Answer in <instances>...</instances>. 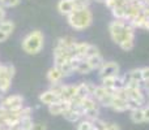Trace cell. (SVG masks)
<instances>
[{
	"mask_svg": "<svg viewBox=\"0 0 149 130\" xmlns=\"http://www.w3.org/2000/svg\"><path fill=\"white\" fill-rule=\"evenodd\" d=\"M135 31L136 29L126 20L114 18L109 23V34L111 41L118 44L123 51H131L135 47Z\"/></svg>",
	"mask_w": 149,
	"mask_h": 130,
	"instance_id": "6da1fadb",
	"label": "cell"
},
{
	"mask_svg": "<svg viewBox=\"0 0 149 130\" xmlns=\"http://www.w3.org/2000/svg\"><path fill=\"white\" fill-rule=\"evenodd\" d=\"M45 44H46L45 33L39 29H33L22 36L20 47L24 54L29 55V56H36L43 51Z\"/></svg>",
	"mask_w": 149,
	"mask_h": 130,
	"instance_id": "7a4b0ae2",
	"label": "cell"
},
{
	"mask_svg": "<svg viewBox=\"0 0 149 130\" xmlns=\"http://www.w3.org/2000/svg\"><path fill=\"white\" fill-rule=\"evenodd\" d=\"M68 26L74 31H85L93 23V12L90 7L74 10L65 17Z\"/></svg>",
	"mask_w": 149,
	"mask_h": 130,
	"instance_id": "3957f363",
	"label": "cell"
},
{
	"mask_svg": "<svg viewBox=\"0 0 149 130\" xmlns=\"http://www.w3.org/2000/svg\"><path fill=\"white\" fill-rule=\"evenodd\" d=\"M15 76L16 66L10 63H3V68L0 70V92L3 95L9 94Z\"/></svg>",
	"mask_w": 149,
	"mask_h": 130,
	"instance_id": "277c9868",
	"label": "cell"
},
{
	"mask_svg": "<svg viewBox=\"0 0 149 130\" xmlns=\"http://www.w3.org/2000/svg\"><path fill=\"white\" fill-rule=\"evenodd\" d=\"M90 3L92 1H88V0H59L56 3V10L59 12V14L67 17L74 10L90 7Z\"/></svg>",
	"mask_w": 149,
	"mask_h": 130,
	"instance_id": "5b68a950",
	"label": "cell"
},
{
	"mask_svg": "<svg viewBox=\"0 0 149 130\" xmlns=\"http://www.w3.org/2000/svg\"><path fill=\"white\" fill-rule=\"evenodd\" d=\"M0 107L4 111L17 112L25 107V98L21 94H7L0 99Z\"/></svg>",
	"mask_w": 149,
	"mask_h": 130,
	"instance_id": "8992f818",
	"label": "cell"
},
{
	"mask_svg": "<svg viewBox=\"0 0 149 130\" xmlns=\"http://www.w3.org/2000/svg\"><path fill=\"white\" fill-rule=\"evenodd\" d=\"M80 108H81L82 115H84L85 118L94 120V118L100 117L101 105L93 96H86L85 99H82L81 104H80Z\"/></svg>",
	"mask_w": 149,
	"mask_h": 130,
	"instance_id": "52a82bcc",
	"label": "cell"
},
{
	"mask_svg": "<svg viewBox=\"0 0 149 130\" xmlns=\"http://www.w3.org/2000/svg\"><path fill=\"white\" fill-rule=\"evenodd\" d=\"M97 72L100 79L106 78V77H115L120 76V66L115 61H105Z\"/></svg>",
	"mask_w": 149,
	"mask_h": 130,
	"instance_id": "ba28073f",
	"label": "cell"
},
{
	"mask_svg": "<svg viewBox=\"0 0 149 130\" xmlns=\"http://www.w3.org/2000/svg\"><path fill=\"white\" fill-rule=\"evenodd\" d=\"M110 108L115 112H127L130 111V103L123 95L119 92V90L116 91V94L114 95L113 102H111Z\"/></svg>",
	"mask_w": 149,
	"mask_h": 130,
	"instance_id": "9c48e42d",
	"label": "cell"
},
{
	"mask_svg": "<svg viewBox=\"0 0 149 130\" xmlns=\"http://www.w3.org/2000/svg\"><path fill=\"white\" fill-rule=\"evenodd\" d=\"M46 79L50 85H56V83H60V82H64L65 77H64V74H63V72L60 70L59 66L52 65L51 68H49V70H47Z\"/></svg>",
	"mask_w": 149,
	"mask_h": 130,
	"instance_id": "30bf717a",
	"label": "cell"
},
{
	"mask_svg": "<svg viewBox=\"0 0 149 130\" xmlns=\"http://www.w3.org/2000/svg\"><path fill=\"white\" fill-rule=\"evenodd\" d=\"M38 100H39V103H41L42 105H46V107H49V105L56 103L58 100H60V98H59V95H58L56 92L54 91V90L47 89V90H45V91H42L41 94H39Z\"/></svg>",
	"mask_w": 149,
	"mask_h": 130,
	"instance_id": "8fae6325",
	"label": "cell"
},
{
	"mask_svg": "<svg viewBox=\"0 0 149 130\" xmlns=\"http://www.w3.org/2000/svg\"><path fill=\"white\" fill-rule=\"evenodd\" d=\"M73 68H74V74H80V76H86L93 72V69L90 68L89 63L86 61V59H79L74 57L72 60Z\"/></svg>",
	"mask_w": 149,
	"mask_h": 130,
	"instance_id": "7c38bea8",
	"label": "cell"
},
{
	"mask_svg": "<svg viewBox=\"0 0 149 130\" xmlns=\"http://www.w3.org/2000/svg\"><path fill=\"white\" fill-rule=\"evenodd\" d=\"M63 117H64L68 122H72V124L76 122L77 124L81 118H84V115H82V111L80 107H73V105L70 104V108L63 113Z\"/></svg>",
	"mask_w": 149,
	"mask_h": 130,
	"instance_id": "4fadbf2b",
	"label": "cell"
},
{
	"mask_svg": "<svg viewBox=\"0 0 149 130\" xmlns=\"http://www.w3.org/2000/svg\"><path fill=\"white\" fill-rule=\"evenodd\" d=\"M122 77H123V81H124V83L126 85H128V83H141L143 85L141 68L131 69V70H128L127 73H124Z\"/></svg>",
	"mask_w": 149,
	"mask_h": 130,
	"instance_id": "5bb4252c",
	"label": "cell"
},
{
	"mask_svg": "<svg viewBox=\"0 0 149 130\" xmlns=\"http://www.w3.org/2000/svg\"><path fill=\"white\" fill-rule=\"evenodd\" d=\"M70 108V102H65V100H58L56 103L49 105L47 109L49 113L52 116H63V113Z\"/></svg>",
	"mask_w": 149,
	"mask_h": 130,
	"instance_id": "9a60e30c",
	"label": "cell"
},
{
	"mask_svg": "<svg viewBox=\"0 0 149 130\" xmlns=\"http://www.w3.org/2000/svg\"><path fill=\"white\" fill-rule=\"evenodd\" d=\"M76 43V39L73 38L72 35H64V36H60L55 41V47H60V48H67L72 51V47L73 44Z\"/></svg>",
	"mask_w": 149,
	"mask_h": 130,
	"instance_id": "2e32d148",
	"label": "cell"
},
{
	"mask_svg": "<svg viewBox=\"0 0 149 130\" xmlns=\"http://www.w3.org/2000/svg\"><path fill=\"white\" fill-rule=\"evenodd\" d=\"M93 124H94V129L95 130H120L118 124L115 122H106V121L101 120L100 117L94 118L93 120Z\"/></svg>",
	"mask_w": 149,
	"mask_h": 130,
	"instance_id": "e0dca14e",
	"label": "cell"
},
{
	"mask_svg": "<svg viewBox=\"0 0 149 130\" xmlns=\"http://www.w3.org/2000/svg\"><path fill=\"white\" fill-rule=\"evenodd\" d=\"M130 23H131L135 29H141V30L149 31V18L144 14V13L139 14L136 18H135V20H132Z\"/></svg>",
	"mask_w": 149,
	"mask_h": 130,
	"instance_id": "ac0fdd59",
	"label": "cell"
},
{
	"mask_svg": "<svg viewBox=\"0 0 149 130\" xmlns=\"http://www.w3.org/2000/svg\"><path fill=\"white\" fill-rule=\"evenodd\" d=\"M130 118L134 124H141L144 122V108L137 107L130 111Z\"/></svg>",
	"mask_w": 149,
	"mask_h": 130,
	"instance_id": "d6986e66",
	"label": "cell"
},
{
	"mask_svg": "<svg viewBox=\"0 0 149 130\" xmlns=\"http://www.w3.org/2000/svg\"><path fill=\"white\" fill-rule=\"evenodd\" d=\"M0 30L7 33V34H9V35L12 36V34L15 33V30H16V22L12 20V18L7 17L4 21L0 22Z\"/></svg>",
	"mask_w": 149,
	"mask_h": 130,
	"instance_id": "ffe728a7",
	"label": "cell"
},
{
	"mask_svg": "<svg viewBox=\"0 0 149 130\" xmlns=\"http://www.w3.org/2000/svg\"><path fill=\"white\" fill-rule=\"evenodd\" d=\"M86 61L89 63L90 68H92L93 70H98V69L102 66L103 63H105V60H103L102 55H101V54H97V55H93V56L88 57Z\"/></svg>",
	"mask_w": 149,
	"mask_h": 130,
	"instance_id": "44dd1931",
	"label": "cell"
},
{
	"mask_svg": "<svg viewBox=\"0 0 149 130\" xmlns=\"http://www.w3.org/2000/svg\"><path fill=\"white\" fill-rule=\"evenodd\" d=\"M36 121L33 120V116H25L21 118V121L18 122L17 126H20L22 130H33V125Z\"/></svg>",
	"mask_w": 149,
	"mask_h": 130,
	"instance_id": "7402d4cb",
	"label": "cell"
},
{
	"mask_svg": "<svg viewBox=\"0 0 149 130\" xmlns=\"http://www.w3.org/2000/svg\"><path fill=\"white\" fill-rule=\"evenodd\" d=\"M59 68H60V70L63 72V74H64L65 78H70V77H72L74 74V68H73L72 60H71V61L64 63V64H62Z\"/></svg>",
	"mask_w": 149,
	"mask_h": 130,
	"instance_id": "603a6c76",
	"label": "cell"
},
{
	"mask_svg": "<svg viewBox=\"0 0 149 130\" xmlns=\"http://www.w3.org/2000/svg\"><path fill=\"white\" fill-rule=\"evenodd\" d=\"M76 130H95L93 120H89V118H85V117L81 118V120L77 122Z\"/></svg>",
	"mask_w": 149,
	"mask_h": 130,
	"instance_id": "cb8c5ba5",
	"label": "cell"
},
{
	"mask_svg": "<svg viewBox=\"0 0 149 130\" xmlns=\"http://www.w3.org/2000/svg\"><path fill=\"white\" fill-rule=\"evenodd\" d=\"M22 3V0H0V4L7 9H13V8L18 7Z\"/></svg>",
	"mask_w": 149,
	"mask_h": 130,
	"instance_id": "d4e9b609",
	"label": "cell"
},
{
	"mask_svg": "<svg viewBox=\"0 0 149 130\" xmlns=\"http://www.w3.org/2000/svg\"><path fill=\"white\" fill-rule=\"evenodd\" d=\"M141 81L143 85L149 82V66H143L141 68Z\"/></svg>",
	"mask_w": 149,
	"mask_h": 130,
	"instance_id": "484cf974",
	"label": "cell"
},
{
	"mask_svg": "<svg viewBox=\"0 0 149 130\" xmlns=\"http://www.w3.org/2000/svg\"><path fill=\"white\" fill-rule=\"evenodd\" d=\"M7 16H8V9H7V8H4L1 4H0V22H1V21H4L5 18H7Z\"/></svg>",
	"mask_w": 149,
	"mask_h": 130,
	"instance_id": "4316f807",
	"label": "cell"
},
{
	"mask_svg": "<svg viewBox=\"0 0 149 130\" xmlns=\"http://www.w3.org/2000/svg\"><path fill=\"white\" fill-rule=\"evenodd\" d=\"M33 130H47V125L45 122H34L33 125Z\"/></svg>",
	"mask_w": 149,
	"mask_h": 130,
	"instance_id": "83f0119b",
	"label": "cell"
},
{
	"mask_svg": "<svg viewBox=\"0 0 149 130\" xmlns=\"http://www.w3.org/2000/svg\"><path fill=\"white\" fill-rule=\"evenodd\" d=\"M9 38H10L9 34H7V33H4V31L0 30V44H1V43H5V42H7Z\"/></svg>",
	"mask_w": 149,
	"mask_h": 130,
	"instance_id": "f1b7e54d",
	"label": "cell"
},
{
	"mask_svg": "<svg viewBox=\"0 0 149 130\" xmlns=\"http://www.w3.org/2000/svg\"><path fill=\"white\" fill-rule=\"evenodd\" d=\"M143 108H144V122H149V107L145 104Z\"/></svg>",
	"mask_w": 149,
	"mask_h": 130,
	"instance_id": "f546056e",
	"label": "cell"
},
{
	"mask_svg": "<svg viewBox=\"0 0 149 130\" xmlns=\"http://www.w3.org/2000/svg\"><path fill=\"white\" fill-rule=\"evenodd\" d=\"M143 13L149 18V3H144V8H143Z\"/></svg>",
	"mask_w": 149,
	"mask_h": 130,
	"instance_id": "4dcf8cb0",
	"label": "cell"
},
{
	"mask_svg": "<svg viewBox=\"0 0 149 130\" xmlns=\"http://www.w3.org/2000/svg\"><path fill=\"white\" fill-rule=\"evenodd\" d=\"M143 89H144V91H145V94H149V82H148V83H144V85H143Z\"/></svg>",
	"mask_w": 149,
	"mask_h": 130,
	"instance_id": "1f68e13d",
	"label": "cell"
},
{
	"mask_svg": "<svg viewBox=\"0 0 149 130\" xmlns=\"http://www.w3.org/2000/svg\"><path fill=\"white\" fill-rule=\"evenodd\" d=\"M92 1H95V3H101V4H105L106 0H92Z\"/></svg>",
	"mask_w": 149,
	"mask_h": 130,
	"instance_id": "d6a6232c",
	"label": "cell"
},
{
	"mask_svg": "<svg viewBox=\"0 0 149 130\" xmlns=\"http://www.w3.org/2000/svg\"><path fill=\"white\" fill-rule=\"evenodd\" d=\"M3 96H4V95H3V94H1V92H0V99H1V98H3Z\"/></svg>",
	"mask_w": 149,
	"mask_h": 130,
	"instance_id": "836d02e7",
	"label": "cell"
},
{
	"mask_svg": "<svg viewBox=\"0 0 149 130\" xmlns=\"http://www.w3.org/2000/svg\"><path fill=\"white\" fill-rule=\"evenodd\" d=\"M1 112H3V108H1V107H0V113H1Z\"/></svg>",
	"mask_w": 149,
	"mask_h": 130,
	"instance_id": "e575fe53",
	"label": "cell"
},
{
	"mask_svg": "<svg viewBox=\"0 0 149 130\" xmlns=\"http://www.w3.org/2000/svg\"><path fill=\"white\" fill-rule=\"evenodd\" d=\"M147 98H148V102H149V94H148V95H147Z\"/></svg>",
	"mask_w": 149,
	"mask_h": 130,
	"instance_id": "d590c367",
	"label": "cell"
},
{
	"mask_svg": "<svg viewBox=\"0 0 149 130\" xmlns=\"http://www.w3.org/2000/svg\"><path fill=\"white\" fill-rule=\"evenodd\" d=\"M147 105H148V107H149V102H148V103H147Z\"/></svg>",
	"mask_w": 149,
	"mask_h": 130,
	"instance_id": "8d00e7d4",
	"label": "cell"
},
{
	"mask_svg": "<svg viewBox=\"0 0 149 130\" xmlns=\"http://www.w3.org/2000/svg\"><path fill=\"white\" fill-rule=\"evenodd\" d=\"M88 1H92V0H88Z\"/></svg>",
	"mask_w": 149,
	"mask_h": 130,
	"instance_id": "74e56055",
	"label": "cell"
}]
</instances>
